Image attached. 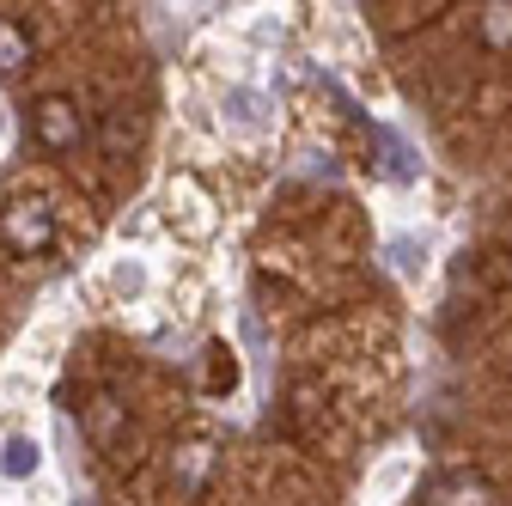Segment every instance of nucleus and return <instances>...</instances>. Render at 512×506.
Returning <instances> with one entry per match:
<instances>
[{"label": "nucleus", "instance_id": "nucleus-1", "mask_svg": "<svg viewBox=\"0 0 512 506\" xmlns=\"http://www.w3.org/2000/svg\"><path fill=\"white\" fill-rule=\"evenodd\" d=\"M0 238L13 250H25V257H37V250H49V238H55V214L43 202H13V208H0Z\"/></svg>", "mask_w": 512, "mask_h": 506}, {"label": "nucleus", "instance_id": "nucleus-2", "mask_svg": "<svg viewBox=\"0 0 512 506\" xmlns=\"http://www.w3.org/2000/svg\"><path fill=\"white\" fill-rule=\"evenodd\" d=\"M31 129H37V141H43L49 153H68V147H80L86 122H80V104H74V98H37Z\"/></svg>", "mask_w": 512, "mask_h": 506}, {"label": "nucleus", "instance_id": "nucleus-3", "mask_svg": "<svg viewBox=\"0 0 512 506\" xmlns=\"http://www.w3.org/2000/svg\"><path fill=\"white\" fill-rule=\"evenodd\" d=\"M220 116H226V129H232L238 141H263V135L275 129V104L256 92V86H232Z\"/></svg>", "mask_w": 512, "mask_h": 506}, {"label": "nucleus", "instance_id": "nucleus-4", "mask_svg": "<svg viewBox=\"0 0 512 506\" xmlns=\"http://www.w3.org/2000/svg\"><path fill=\"white\" fill-rule=\"evenodd\" d=\"M171 220H177L189 238H208V232L220 226V220H214V202L202 196L196 183H177V189H171Z\"/></svg>", "mask_w": 512, "mask_h": 506}, {"label": "nucleus", "instance_id": "nucleus-5", "mask_svg": "<svg viewBox=\"0 0 512 506\" xmlns=\"http://www.w3.org/2000/svg\"><path fill=\"white\" fill-rule=\"evenodd\" d=\"M37 470H43V446L31 433H7V439H0V476H7V482H31Z\"/></svg>", "mask_w": 512, "mask_h": 506}, {"label": "nucleus", "instance_id": "nucleus-6", "mask_svg": "<svg viewBox=\"0 0 512 506\" xmlns=\"http://www.w3.org/2000/svg\"><path fill=\"white\" fill-rule=\"evenodd\" d=\"M409 476H415V464H409V458H391V464H378V470H372V482H366L372 506H391V500L409 488Z\"/></svg>", "mask_w": 512, "mask_h": 506}, {"label": "nucleus", "instance_id": "nucleus-7", "mask_svg": "<svg viewBox=\"0 0 512 506\" xmlns=\"http://www.w3.org/2000/svg\"><path fill=\"white\" fill-rule=\"evenodd\" d=\"M25 61H31V37H25L13 19H0V80H7V74H19Z\"/></svg>", "mask_w": 512, "mask_h": 506}, {"label": "nucleus", "instance_id": "nucleus-8", "mask_svg": "<svg viewBox=\"0 0 512 506\" xmlns=\"http://www.w3.org/2000/svg\"><path fill=\"white\" fill-rule=\"evenodd\" d=\"M110 293L116 299H141L147 293V263L141 257H116L110 263Z\"/></svg>", "mask_w": 512, "mask_h": 506}, {"label": "nucleus", "instance_id": "nucleus-9", "mask_svg": "<svg viewBox=\"0 0 512 506\" xmlns=\"http://www.w3.org/2000/svg\"><path fill=\"white\" fill-rule=\"evenodd\" d=\"M391 269H397L403 281L427 275V238H391Z\"/></svg>", "mask_w": 512, "mask_h": 506}, {"label": "nucleus", "instance_id": "nucleus-10", "mask_svg": "<svg viewBox=\"0 0 512 506\" xmlns=\"http://www.w3.org/2000/svg\"><path fill=\"white\" fill-rule=\"evenodd\" d=\"M482 37H488L494 49H506V43H512V7H506V0H494V7L482 13Z\"/></svg>", "mask_w": 512, "mask_h": 506}, {"label": "nucleus", "instance_id": "nucleus-11", "mask_svg": "<svg viewBox=\"0 0 512 506\" xmlns=\"http://www.w3.org/2000/svg\"><path fill=\"white\" fill-rule=\"evenodd\" d=\"M433 506H488V488L482 482H452V488H439Z\"/></svg>", "mask_w": 512, "mask_h": 506}, {"label": "nucleus", "instance_id": "nucleus-12", "mask_svg": "<svg viewBox=\"0 0 512 506\" xmlns=\"http://www.w3.org/2000/svg\"><path fill=\"white\" fill-rule=\"evenodd\" d=\"M208 464H214V452L208 446H183V488H202V476H208Z\"/></svg>", "mask_w": 512, "mask_h": 506}]
</instances>
